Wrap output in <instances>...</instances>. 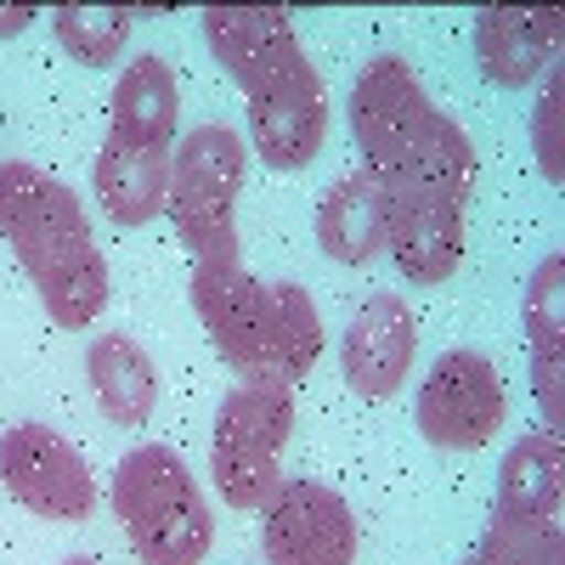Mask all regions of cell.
<instances>
[{"label": "cell", "instance_id": "ac0fdd59", "mask_svg": "<svg viewBox=\"0 0 565 565\" xmlns=\"http://www.w3.org/2000/svg\"><path fill=\"white\" fill-rule=\"evenodd\" d=\"M559 306H565V255H548L526 282V345H532V391L543 402L548 436L565 424L559 396Z\"/></svg>", "mask_w": 565, "mask_h": 565}, {"label": "cell", "instance_id": "30bf717a", "mask_svg": "<svg viewBox=\"0 0 565 565\" xmlns=\"http://www.w3.org/2000/svg\"><path fill=\"white\" fill-rule=\"evenodd\" d=\"M260 548L271 565H356L362 532L334 487L311 476H282L260 503Z\"/></svg>", "mask_w": 565, "mask_h": 565}, {"label": "cell", "instance_id": "d6986e66", "mask_svg": "<svg viewBox=\"0 0 565 565\" xmlns=\"http://www.w3.org/2000/svg\"><path fill=\"white\" fill-rule=\"evenodd\" d=\"M130 23H136L130 7H57L52 12V29L63 40V52L74 63H85V68H108L130 45Z\"/></svg>", "mask_w": 565, "mask_h": 565}, {"label": "cell", "instance_id": "52a82bcc", "mask_svg": "<svg viewBox=\"0 0 565 565\" xmlns=\"http://www.w3.org/2000/svg\"><path fill=\"white\" fill-rule=\"evenodd\" d=\"M295 430V391L289 385H238L215 407V441H210V476L226 509H260L282 481L277 463Z\"/></svg>", "mask_w": 565, "mask_h": 565}, {"label": "cell", "instance_id": "ba28073f", "mask_svg": "<svg viewBox=\"0 0 565 565\" xmlns=\"http://www.w3.org/2000/svg\"><path fill=\"white\" fill-rule=\"evenodd\" d=\"M509 413L503 373L481 351H441L436 367L418 385V436L441 452H476L498 436V424Z\"/></svg>", "mask_w": 565, "mask_h": 565}, {"label": "cell", "instance_id": "9c48e42d", "mask_svg": "<svg viewBox=\"0 0 565 565\" xmlns=\"http://www.w3.org/2000/svg\"><path fill=\"white\" fill-rule=\"evenodd\" d=\"M0 481L29 514L57 526H85L90 509H97V481H90V463L79 458V447L34 418L0 436Z\"/></svg>", "mask_w": 565, "mask_h": 565}, {"label": "cell", "instance_id": "7402d4cb", "mask_svg": "<svg viewBox=\"0 0 565 565\" xmlns=\"http://www.w3.org/2000/svg\"><path fill=\"white\" fill-rule=\"evenodd\" d=\"M29 23H34L29 7H0V34H23Z\"/></svg>", "mask_w": 565, "mask_h": 565}, {"label": "cell", "instance_id": "6da1fadb", "mask_svg": "<svg viewBox=\"0 0 565 565\" xmlns=\"http://www.w3.org/2000/svg\"><path fill=\"white\" fill-rule=\"evenodd\" d=\"M351 136L380 181L385 215H469L476 141L430 103L407 57H373L351 85Z\"/></svg>", "mask_w": 565, "mask_h": 565}, {"label": "cell", "instance_id": "44dd1931", "mask_svg": "<svg viewBox=\"0 0 565 565\" xmlns=\"http://www.w3.org/2000/svg\"><path fill=\"white\" fill-rule=\"evenodd\" d=\"M559 97H565V79L548 74L543 103H537V114H532V148H537V164H543V175H548L554 186H559V175H565V164H559Z\"/></svg>", "mask_w": 565, "mask_h": 565}, {"label": "cell", "instance_id": "7c38bea8", "mask_svg": "<svg viewBox=\"0 0 565 565\" xmlns=\"http://www.w3.org/2000/svg\"><path fill=\"white\" fill-rule=\"evenodd\" d=\"M565 18L554 7H487L476 18V57L481 74L503 90L532 85L543 68L559 63Z\"/></svg>", "mask_w": 565, "mask_h": 565}, {"label": "cell", "instance_id": "7a4b0ae2", "mask_svg": "<svg viewBox=\"0 0 565 565\" xmlns=\"http://www.w3.org/2000/svg\"><path fill=\"white\" fill-rule=\"evenodd\" d=\"M204 40L249 103V141L271 170H306L328 141V79L282 7H210Z\"/></svg>", "mask_w": 565, "mask_h": 565}, {"label": "cell", "instance_id": "277c9868", "mask_svg": "<svg viewBox=\"0 0 565 565\" xmlns=\"http://www.w3.org/2000/svg\"><path fill=\"white\" fill-rule=\"evenodd\" d=\"M193 311L244 385H300L322 356V317L300 282H260L244 260L193 266Z\"/></svg>", "mask_w": 565, "mask_h": 565}, {"label": "cell", "instance_id": "9a60e30c", "mask_svg": "<svg viewBox=\"0 0 565 565\" xmlns=\"http://www.w3.org/2000/svg\"><path fill=\"white\" fill-rule=\"evenodd\" d=\"M85 380H90V391H97V407L108 413V424H119V430H141V424L153 418L159 373H153V356L141 351L130 334L90 340Z\"/></svg>", "mask_w": 565, "mask_h": 565}, {"label": "cell", "instance_id": "e0dca14e", "mask_svg": "<svg viewBox=\"0 0 565 565\" xmlns=\"http://www.w3.org/2000/svg\"><path fill=\"white\" fill-rule=\"evenodd\" d=\"M559 498H565V447L559 436L537 430L509 447L498 469V514H532V521H559Z\"/></svg>", "mask_w": 565, "mask_h": 565}, {"label": "cell", "instance_id": "3957f363", "mask_svg": "<svg viewBox=\"0 0 565 565\" xmlns=\"http://www.w3.org/2000/svg\"><path fill=\"white\" fill-rule=\"evenodd\" d=\"M0 238L23 260L34 295L57 328H90L108 306V255L74 186L29 159L0 164Z\"/></svg>", "mask_w": 565, "mask_h": 565}, {"label": "cell", "instance_id": "ffe728a7", "mask_svg": "<svg viewBox=\"0 0 565 565\" xmlns=\"http://www.w3.org/2000/svg\"><path fill=\"white\" fill-rule=\"evenodd\" d=\"M469 565H565V532L559 521H532V514H498Z\"/></svg>", "mask_w": 565, "mask_h": 565}, {"label": "cell", "instance_id": "2e32d148", "mask_svg": "<svg viewBox=\"0 0 565 565\" xmlns=\"http://www.w3.org/2000/svg\"><path fill=\"white\" fill-rule=\"evenodd\" d=\"M114 136H130V141H153V148H175V125H181V85H175V68L159 57V52H141L119 85H114Z\"/></svg>", "mask_w": 565, "mask_h": 565}, {"label": "cell", "instance_id": "603a6c76", "mask_svg": "<svg viewBox=\"0 0 565 565\" xmlns=\"http://www.w3.org/2000/svg\"><path fill=\"white\" fill-rule=\"evenodd\" d=\"M63 565H103V559H90V554H74V559H63Z\"/></svg>", "mask_w": 565, "mask_h": 565}, {"label": "cell", "instance_id": "5bb4252c", "mask_svg": "<svg viewBox=\"0 0 565 565\" xmlns=\"http://www.w3.org/2000/svg\"><path fill=\"white\" fill-rule=\"evenodd\" d=\"M317 244L340 266H373L385 255V193L367 170L340 175L317 204Z\"/></svg>", "mask_w": 565, "mask_h": 565}, {"label": "cell", "instance_id": "8992f818", "mask_svg": "<svg viewBox=\"0 0 565 565\" xmlns=\"http://www.w3.org/2000/svg\"><path fill=\"white\" fill-rule=\"evenodd\" d=\"M249 181V148L232 125H199L170 159V221L181 244L210 260H238V193Z\"/></svg>", "mask_w": 565, "mask_h": 565}, {"label": "cell", "instance_id": "8fae6325", "mask_svg": "<svg viewBox=\"0 0 565 565\" xmlns=\"http://www.w3.org/2000/svg\"><path fill=\"white\" fill-rule=\"evenodd\" d=\"M413 356H418V317L402 295H373L340 340L345 385L367 402L396 396L413 373Z\"/></svg>", "mask_w": 565, "mask_h": 565}, {"label": "cell", "instance_id": "4fadbf2b", "mask_svg": "<svg viewBox=\"0 0 565 565\" xmlns=\"http://www.w3.org/2000/svg\"><path fill=\"white\" fill-rule=\"evenodd\" d=\"M170 159H175V148H153V141H130V136L108 130L103 153H97L103 210L119 226H148L170 199Z\"/></svg>", "mask_w": 565, "mask_h": 565}, {"label": "cell", "instance_id": "5b68a950", "mask_svg": "<svg viewBox=\"0 0 565 565\" xmlns=\"http://www.w3.org/2000/svg\"><path fill=\"white\" fill-rule=\"evenodd\" d=\"M114 514L141 565H199L215 537V514L199 476L170 447H136L114 469Z\"/></svg>", "mask_w": 565, "mask_h": 565}]
</instances>
